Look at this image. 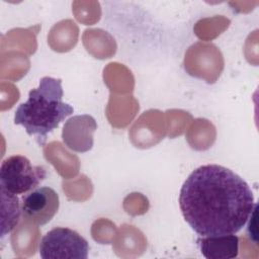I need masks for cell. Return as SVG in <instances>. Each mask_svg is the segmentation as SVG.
<instances>
[{
    "instance_id": "6da1fadb",
    "label": "cell",
    "mask_w": 259,
    "mask_h": 259,
    "mask_svg": "<svg viewBox=\"0 0 259 259\" xmlns=\"http://www.w3.org/2000/svg\"><path fill=\"white\" fill-rule=\"evenodd\" d=\"M179 205L186 223L201 237L238 233L256 203L251 188L232 170L207 164L184 181Z\"/></svg>"
},
{
    "instance_id": "7a4b0ae2",
    "label": "cell",
    "mask_w": 259,
    "mask_h": 259,
    "mask_svg": "<svg viewBox=\"0 0 259 259\" xmlns=\"http://www.w3.org/2000/svg\"><path fill=\"white\" fill-rule=\"evenodd\" d=\"M63 94L61 79L41 78L38 87L30 90L28 99L15 110L14 123L22 125L27 135L35 137L42 146L47 136L74 111L63 101Z\"/></svg>"
},
{
    "instance_id": "3957f363",
    "label": "cell",
    "mask_w": 259,
    "mask_h": 259,
    "mask_svg": "<svg viewBox=\"0 0 259 259\" xmlns=\"http://www.w3.org/2000/svg\"><path fill=\"white\" fill-rule=\"evenodd\" d=\"M47 177L42 166H33L21 155L3 160L0 167V188L13 194H23L35 189Z\"/></svg>"
},
{
    "instance_id": "277c9868",
    "label": "cell",
    "mask_w": 259,
    "mask_h": 259,
    "mask_svg": "<svg viewBox=\"0 0 259 259\" xmlns=\"http://www.w3.org/2000/svg\"><path fill=\"white\" fill-rule=\"evenodd\" d=\"M88 242L69 228H54L40 240L38 252L42 259H86Z\"/></svg>"
},
{
    "instance_id": "5b68a950",
    "label": "cell",
    "mask_w": 259,
    "mask_h": 259,
    "mask_svg": "<svg viewBox=\"0 0 259 259\" xmlns=\"http://www.w3.org/2000/svg\"><path fill=\"white\" fill-rule=\"evenodd\" d=\"M58 193L51 187L35 188L22 197V215L37 226L48 224L59 209Z\"/></svg>"
},
{
    "instance_id": "8992f818",
    "label": "cell",
    "mask_w": 259,
    "mask_h": 259,
    "mask_svg": "<svg viewBox=\"0 0 259 259\" xmlns=\"http://www.w3.org/2000/svg\"><path fill=\"white\" fill-rule=\"evenodd\" d=\"M97 128L95 119L88 116L84 126L80 130L79 115L70 118L64 125L62 133L64 143L72 150L77 152H86L92 148L93 139L92 134Z\"/></svg>"
},
{
    "instance_id": "52a82bcc",
    "label": "cell",
    "mask_w": 259,
    "mask_h": 259,
    "mask_svg": "<svg viewBox=\"0 0 259 259\" xmlns=\"http://www.w3.org/2000/svg\"><path fill=\"white\" fill-rule=\"evenodd\" d=\"M196 242L202 256L207 259H233L239 253V238L234 234L202 237Z\"/></svg>"
},
{
    "instance_id": "ba28073f",
    "label": "cell",
    "mask_w": 259,
    "mask_h": 259,
    "mask_svg": "<svg viewBox=\"0 0 259 259\" xmlns=\"http://www.w3.org/2000/svg\"><path fill=\"white\" fill-rule=\"evenodd\" d=\"M2 199V231L1 237L11 232L19 223L21 214V205L16 194L10 193L3 188H0Z\"/></svg>"
}]
</instances>
